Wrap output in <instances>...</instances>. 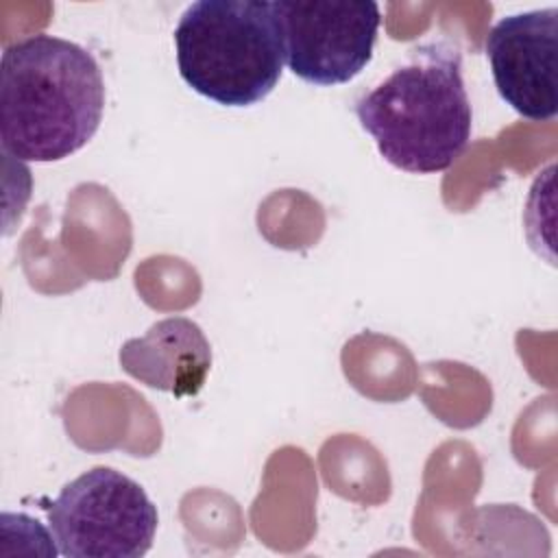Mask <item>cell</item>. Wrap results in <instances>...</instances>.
<instances>
[{"mask_svg":"<svg viewBox=\"0 0 558 558\" xmlns=\"http://www.w3.org/2000/svg\"><path fill=\"white\" fill-rule=\"evenodd\" d=\"M105 81L83 46L37 33L0 59V142L22 161H61L98 131Z\"/></svg>","mask_w":558,"mask_h":558,"instance_id":"cell-1","label":"cell"},{"mask_svg":"<svg viewBox=\"0 0 558 558\" xmlns=\"http://www.w3.org/2000/svg\"><path fill=\"white\" fill-rule=\"evenodd\" d=\"M355 116L395 168L412 174L451 168L473 126L460 50L445 39L416 46L408 63L355 100Z\"/></svg>","mask_w":558,"mask_h":558,"instance_id":"cell-2","label":"cell"},{"mask_svg":"<svg viewBox=\"0 0 558 558\" xmlns=\"http://www.w3.org/2000/svg\"><path fill=\"white\" fill-rule=\"evenodd\" d=\"M181 78L225 107L264 100L281 78L286 50L272 2L198 0L174 28Z\"/></svg>","mask_w":558,"mask_h":558,"instance_id":"cell-3","label":"cell"},{"mask_svg":"<svg viewBox=\"0 0 558 558\" xmlns=\"http://www.w3.org/2000/svg\"><path fill=\"white\" fill-rule=\"evenodd\" d=\"M48 521L61 556L140 558L153 545L159 514L135 480L94 466L61 488Z\"/></svg>","mask_w":558,"mask_h":558,"instance_id":"cell-4","label":"cell"},{"mask_svg":"<svg viewBox=\"0 0 558 558\" xmlns=\"http://www.w3.org/2000/svg\"><path fill=\"white\" fill-rule=\"evenodd\" d=\"M286 65L305 83L329 87L355 78L373 59L381 24L373 0H275Z\"/></svg>","mask_w":558,"mask_h":558,"instance_id":"cell-5","label":"cell"},{"mask_svg":"<svg viewBox=\"0 0 558 558\" xmlns=\"http://www.w3.org/2000/svg\"><path fill=\"white\" fill-rule=\"evenodd\" d=\"M558 9L501 17L486 35V59L499 96L521 118L554 120L558 113Z\"/></svg>","mask_w":558,"mask_h":558,"instance_id":"cell-6","label":"cell"},{"mask_svg":"<svg viewBox=\"0 0 558 558\" xmlns=\"http://www.w3.org/2000/svg\"><path fill=\"white\" fill-rule=\"evenodd\" d=\"M118 357L133 379L174 397L196 395L211 368L209 340L185 316L157 320L142 338L126 340Z\"/></svg>","mask_w":558,"mask_h":558,"instance_id":"cell-7","label":"cell"}]
</instances>
